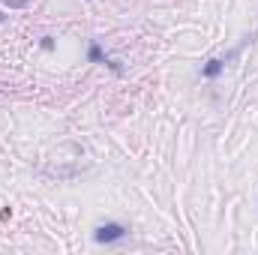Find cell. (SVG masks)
Returning a JSON list of instances; mask_svg holds the SVG:
<instances>
[{"label":"cell","instance_id":"2","mask_svg":"<svg viewBox=\"0 0 258 255\" xmlns=\"http://www.w3.org/2000/svg\"><path fill=\"white\" fill-rule=\"evenodd\" d=\"M222 69H225V60L222 57H210L207 63L201 66V78H219Z\"/></svg>","mask_w":258,"mask_h":255},{"label":"cell","instance_id":"4","mask_svg":"<svg viewBox=\"0 0 258 255\" xmlns=\"http://www.w3.org/2000/svg\"><path fill=\"white\" fill-rule=\"evenodd\" d=\"M0 3H3V6H9V9H24L30 0H0Z\"/></svg>","mask_w":258,"mask_h":255},{"label":"cell","instance_id":"1","mask_svg":"<svg viewBox=\"0 0 258 255\" xmlns=\"http://www.w3.org/2000/svg\"><path fill=\"white\" fill-rule=\"evenodd\" d=\"M126 237H129V225L117 222V219L102 222V225H96V228H93V240H96V243H105V246L120 243V240H126Z\"/></svg>","mask_w":258,"mask_h":255},{"label":"cell","instance_id":"3","mask_svg":"<svg viewBox=\"0 0 258 255\" xmlns=\"http://www.w3.org/2000/svg\"><path fill=\"white\" fill-rule=\"evenodd\" d=\"M105 57H108V54L99 48V42H90V48H87V60H90V63H105Z\"/></svg>","mask_w":258,"mask_h":255},{"label":"cell","instance_id":"5","mask_svg":"<svg viewBox=\"0 0 258 255\" xmlns=\"http://www.w3.org/2000/svg\"><path fill=\"white\" fill-rule=\"evenodd\" d=\"M42 48L51 51V48H54V39H51V36H42Z\"/></svg>","mask_w":258,"mask_h":255},{"label":"cell","instance_id":"6","mask_svg":"<svg viewBox=\"0 0 258 255\" xmlns=\"http://www.w3.org/2000/svg\"><path fill=\"white\" fill-rule=\"evenodd\" d=\"M3 21H6V15H3V12H0V24H3Z\"/></svg>","mask_w":258,"mask_h":255}]
</instances>
